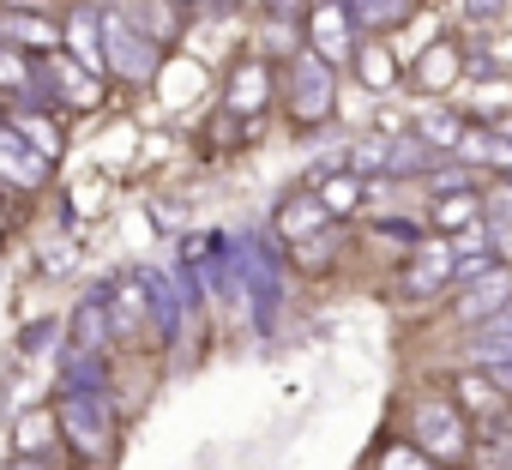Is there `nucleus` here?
<instances>
[{"label":"nucleus","instance_id":"obj_1","mask_svg":"<svg viewBox=\"0 0 512 470\" xmlns=\"http://www.w3.org/2000/svg\"><path fill=\"white\" fill-rule=\"evenodd\" d=\"M320 205H326V217H344V211H356V199H362V187H356V175H332L320 193H314Z\"/></svg>","mask_w":512,"mask_h":470},{"label":"nucleus","instance_id":"obj_2","mask_svg":"<svg viewBox=\"0 0 512 470\" xmlns=\"http://www.w3.org/2000/svg\"><path fill=\"white\" fill-rule=\"evenodd\" d=\"M320 223H326V205L320 199H296L290 211H278V229L284 235H302V229H320Z\"/></svg>","mask_w":512,"mask_h":470},{"label":"nucleus","instance_id":"obj_3","mask_svg":"<svg viewBox=\"0 0 512 470\" xmlns=\"http://www.w3.org/2000/svg\"><path fill=\"white\" fill-rule=\"evenodd\" d=\"M458 404L464 410H494L500 398H494V380L488 374H458Z\"/></svg>","mask_w":512,"mask_h":470},{"label":"nucleus","instance_id":"obj_4","mask_svg":"<svg viewBox=\"0 0 512 470\" xmlns=\"http://www.w3.org/2000/svg\"><path fill=\"white\" fill-rule=\"evenodd\" d=\"M470 217H476V193H452V199L434 205V229H458V223H470Z\"/></svg>","mask_w":512,"mask_h":470},{"label":"nucleus","instance_id":"obj_5","mask_svg":"<svg viewBox=\"0 0 512 470\" xmlns=\"http://www.w3.org/2000/svg\"><path fill=\"white\" fill-rule=\"evenodd\" d=\"M446 61H452V49H434V55H428V67H422V85H446V73H452Z\"/></svg>","mask_w":512,"mask_h":470},{"label":"nucleus","instance_id":"obj_6","mask_svg":"<svg viewBox=\"0 0 512 470\" xmlns=\"http://www.w3.org/2000/svg\"><path fill=\"white\" fill-rule=\"evenodd\" d=\"M0 85H7V91H13V85H25V61H19L13 49H0Z\"/></svg>","mask_w":512,"mask_h":470},{"label":"nucleus","instance_id":"obj_7","mask_svg":"<svg viewBox=\"0 0 512 470\" xmlns=\"http://www.w3.org/2000/svg\"><path fill=\"white\" fill-rule=\"evenodd\" d=\"M362 61H368V79H374V85H386V79H392V67H386V55H380V49H368Z\"/></svg>","mask_w":512,"mask_h":470},{"label":"nucleus","instance_id":"obj_8","mask_svg":"<svg viewBox=\"0 0 512 470\" xmlns=\"http://www.w3.org/2000/svg\"><path fill=\"white\" fill-rule=\"evenodd\" d=\"M7 470H49V464H43V458H25V452H19V458H13Z\"/></svg>","mask_w":512,"mask_h":470}]
</instances>
